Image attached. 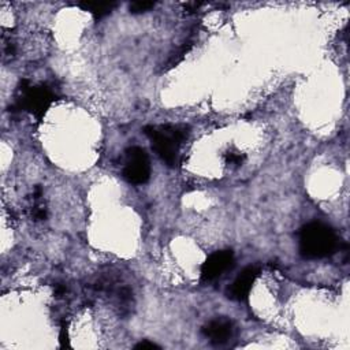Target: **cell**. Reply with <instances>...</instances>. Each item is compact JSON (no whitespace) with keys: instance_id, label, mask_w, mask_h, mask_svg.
Returning a JSON list of instances; mask_svg holds the SVG:
<instances>
[{"instance_id":"obj_6","label":"cell","mask_w":350,"mask_h":350,"mask_svg":"<svg viewBox=\"0 0 350 350\" xmlns=\"http://www.w3.org/2000/svg\"><path fill=\"white\" fill-rule=\"evenodd\" d=\"M258 273L260 269L254 265L243 268L227 288V297L234 301H246Z\"/></svg>"},{"instance_id":"obj_11","label":"cell","mask_w":350,"mask_h":350,"mask_svg":"<svg viewBox=\"0 0 350 350\" xmlns=\"http://www.w3.org/2000/svg\"><path fill=\"white\" fill-rule=\"evenodd\" d=\"M135 349H160L159 345H156L154 342H150L148 339H144L141 340L139 343L135 345Z\"/></svg>"},{"instance_id":"obj_12","label":"cell","mask_w":350,"mask_h":350,"mask_svg":"<svg viewBox=\"0 0 350 350\" xmlns=\"http://www.w3.org/2000/svg\"><path fill=\"white\" fill-rule=\"evenodd\" d=\"M242 160H243V156H241V154H237V153H228L227 154V163L241 164Z\"/></svg>"},{"instance_id":"obj_9","label":"cell","mask_w":350,"mask_h":350,"mask_svg":"<svg viewBox=\"0 0 350 350\" xmlns=\"http://www.w3.org/2000/svg\"><path fill=\"white\" fill-rule=\"evenodd\" d=\"M153 7H154L153 1H133V3H130V12L141 14V12L149 11Z\"/></svg>"},{"instance_id":"obj_2","label":"cell","mask_w":350,"mask_h":350,"mask_svg":"<svg viewBox=\"0 0 350 350\" xmlns=\"http://www.w3.org/2000/svg\"><path fill=\"white\" fill-rule=\"evenodd\" d=\"M144 133L152 142L153 150L170 167L179 164V149L189 135V129L180 124L146 126Z\"/></svg>"},{"instance_id":"obj_10","label":"cell","mask_w":350,"mask_h":350,"mask_svg":"<svg viewBox=\"0 0 350 350\" xmlns=\"http://www.w3.org/2000/svg\"><path fill=\"white\" fill-rule=\"evenodd\" d=\"M59 340H60V346L62 347H68L70 342H68V335H67V328L66 325H62L60 329V335H59Z\"/></svg>"},{"instance_id":"obj_5","label":"cell","mask_w":350,"mask_h":350,"mask_svg":"<svg viewBox=\"0 0 350 350\" xmlns=\"http://www.w3.org/2000/svg\"><path fill=\"white\" fill-rule=\"evenodd\" d=\"M234 265L232 250H217L213 252L201 265V280L212 282L220 278L224 272L231 269Z\"/></svg>"},{"instance_id":"obj_8","label":"cell","mask_w":350,"mask_h":350,"mask_svg":"<svg viewBox=\"0 0 350 350\" xmlns=\"http://www.w3.org/2000/svg\"><path fill=\"white\" fill-rule=\"evenodd\" d=\"M83 11H89L96 19L104 18L112 12V10L116 7V3L109 1H83L78 4Z\"/></svg>"},{"instance_id":"obj_4","label":"cell","mask_w":350,"mask_h":350,"mask_svg":"<svg viewBox=\"0 0 350 350\" xmlns=\"http://www.w3.org/2000/svg\"><path fill=\"white\" fill-rule=\"evenodd\" d=\"M123 178L133 185H144L150 178V164L148 153L139 146L126 149Z\"/></svg>"},{"instance_id":"obj_3","label":"cell","mask_w":350,"mask_h":350,"mask_svg":"<svg viewBox=\"0 0 350 350\" xmlns=\"http://www.w3.org/2000/svg\"><path fill=\"white\" fill-rule=\"evenodd\" d=\"M56 100L55 93L45 85H30L27 81L21 82V94L16 100V108L23 109L41 119L49 105Z\"/></svg>"},{"instance_id":"obj_1","label":"cell","mask_w":350,"mask_h":350,"mask_svg":"<svg viewBox=\"0 0 350 350\" xmlns=\"http://www.w3.org/2000/svg\"><path fill=\"white\" fill-rule=\"evenodd\" d=\"M299 254L304 258L316 260L334 254L339 246L335 231L320 221H310L301 227L298 234Z\"/></svg>"},{"instance_id":"obj_7","label":"cell","mask_w":350,"mask_h":350,"mask_svg":"<svg viewBox=\"0 0 350 350\" xmlns=\"http://www.w3.org/2000/svg\"><path fill=\"white\" fill-rule=\"evenodd\" d=\"M202 334L212 343L223 345L234 335V324L226 317H216L202 327Z\"/></svg>"}]
</instances>
